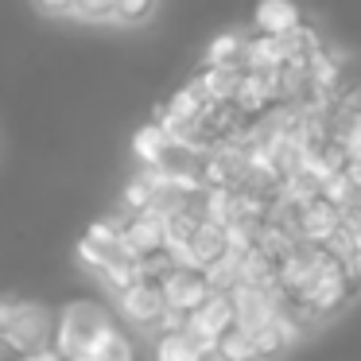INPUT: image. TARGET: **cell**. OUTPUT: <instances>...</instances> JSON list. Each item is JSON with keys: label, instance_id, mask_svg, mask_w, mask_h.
<instances>
[{"label": "cell", "instance_id": "1", "mask_svg": "<svg viewBox=\"0 0 361 361\" xmlns=\"http://www.w3.org/2000/svg\"><path fill=\"white\" fill-rule=\"evenodd\" d=\"M109 326H113L109 311H105L102 303H94V299H71L55 319V345H51V350H55L63 361H74L78 353H86Z\"/></svg>", "mask_w": 361, "mask_h": 361}, {"label": "cell", "instance_id": "2", "mask_svg": "<svg viewBox=\"0 0 361 361\" xmlns=\"http://www.w3.org/2000/svg\"><path fill=\"white\" fill-rule=\"evenodd\" d=\"M0 342L12 345L20 357L43 350L51 342V314L27 299H0Z\"/></svg>", "mask_w": 361, "mask_h": 361}, {"label": "cell", "instance_id": "3", "mask_svg": "<svg viewBox=\"0 0 361 361\" xmlns=\"http://www.w3.org/2000/svg\"><path fill=\"white\" fill-rule=\"evenodd\" d=\"M125 257L121 252V214L117 218H97L86 226V233L78 237V260L90 272H105L109 264Z\"/></svg>", "mask_w": 361, "mask_h": 361}, {"label": "cell", "instance_id": "4", "mask_svg": "<svg viewBox=\"0 0 361 361\" xmlns=\"http://www.w3.org/2000/svg\"><path fill=\"white\" fill-rule=\"evenodd\" d=\"M353 291H357V283H353V280H350V276H345L338 264H330L326 272H322L319 280H314L311 288H307L303 295L295 299V303H307V307H311V311L319 314L322 322H326L334 311H342V307L350 303Z\"/></svg>", "mask_w": 361, "mask_h": 361}, {"label": "cell", "instance_id": "5", "mask_svg": "<svg viewBox=\"0 0 361 361\" xmlns=\"http://www.w3.org/2000/svg\"><path fill=\"white\" fill-rule=\"evenodd\" d=\"M164 249V218L152 210L140 214H121V252L133 260H144Z\"/></svg>", "mask_w": 361, "mask_h": 361}, {"label": "cell", "instance_id": "6", "mask_svg": "<svg viewBox=\"0 0 361 361\" xmlns=\"http://www.w3.org/2000/svg\"><path fill=\"white\" fill-rule=\"evenodd\" d=\"M159 295H164L167 311L190 314L195 307H202L206 299H210V288H206L202 272H195V268H171V272L159 280Z\"/></svg>", "mask_w": 361, "mask_h": 361}, {"label": "cell", "instance_id": "7", "mask_svg": "<svg viewBox=\"0 0 361 361\" xmlns=\"http://www.w3.org/2000/svg\"><path fill=\"white\" fill-rule=\"evenodd\" d=\"M117 307L128 322H136V326H156L159 314L167 311L164 295H159V283H152V280H140V283H133V288H125L117 295Z\"/></svg>", "mask_w": 361, "mask_h": 361}, {"label": "cell", "instance_id": "8", "mask_svg": "<svg viewBox=\"0 0 361 361\" xmlns=\"http://www.w3.org/2000/svg\"><path fill=\"white\" fill-rule=\"evenodd\" d=\"M226 299H229V307H233V326H237V330H245V334L260 330L268 319H272L264 288H249V283H237V288L229 291Z\"/></svg>", "mask_w": 361, "mask_h": 361}, {"label": "cell", "instance_id": "9", "mask_svg": "<svg viewBox=\"0 0 361 361\" xmlns=\"http://www.w3.org/2000/svg\"><path fill=\"white\" fill-rule=\"evenodd\" d=\"M338 221H342V214H338L326 198H311V202H303V210H299L295 233H299V241H307V245H322L338 229Z\"/></svg>", "mask_w": 361, "mask_h": 361}, {"label": "cell", "instance_id": "10", "mask_svg": "<svg viewBox=\"0 0 361 361\" xmlns=\"http://www.w3.org/2000/svg\"><path fill=\"white\" fill-rule=\"evenodd\" d=\"M175 144L167 140V133L152 121V125H140L133 133V156L140 159V171H152V167H164L171 159Z\"/></svg>", "mask_w": 361, "mask_h": 361}, {"label": "cell", "instance_id": "11", "mask_svg": "<svg viewBox=\"0 0 361 361\" xmlns=\"http://www.w3.org/2000/svg\"><path fill=\"white\" fill-rule=\"evenodd\" d=\"M299 20L303 16H299L295 4H288V0H264V4H257V12H252V32L276 39V35L291 32Z\"/></svg>", "mask_w": 361, "mask_h": 361}, {"label": "cell", "instance_id": "12", "mask_svg": "<svg viewBox=\"0 0 361 361\" xmlns=\"http://www.w3.org/2000/svg\"><path fill=\"white\" fill-rule=\"evenodd\" d=\"M195 86L206 94L210 105H226V102H233L237 86H241V71L237 66H202L195 74Z\"/></svg>", "mask_w": 361, "mask_h": 361}, {"label": "cell", "instance_id": "13", "mask_svg": "<svg viewBox=\"0 0 361 361\" xmlns=\"http://www.w3.org/2000/svg\"><path fill=\"white\" fill-rule=\"evenodd\" d=\"M74 361H133V342H128L117 326H109L86 353H78Z\"/></svg>", "mask_w": 361, "mask_h": 361}, {"label": "cell", "instance_id": "14", "mask_svg": "<svg viewBox=\"0 0 361 361\" xmlns=\"http://www.w3.org/2000/svg\"><path fill=\"white\" fill-rule=\"evenodd\" d=\"M202 280L206 288H210V295H229V291L241 283V264H237V252H226V257H218L214 264L202 268Z\"/></svg>", "mask_w": 361, "mask_h": 361}, {"label": "cell", "instance_id": "15", "mask_svg": "<svg viewBox=\"0 0 361 361\" xmlns=\"http://www.w3.org/2000/svg\"><path fill=\"white\" fill-rule=\"evenodd\" d=\"M241 47L245 32H221L206 43V66H237L241 71Z\"/></svg>", "mask_w": 361, "mask_h": 361}, {"label": "cell", "instance_id": "16", "mask_svg": "<svg viewBox=\"0 0 361 361\" xmlns=\"http://www.w3.org/2000/svg\"><path fill=\"white\" fill-rule=\"evenodd\" d=\"M152 357H156V361H210L187 334H159Z\"/></svg>", "mask_w": 361, "mask_h": 361}, {"label": "cell", "instance_id": "17", "mask_svg": "<svg viewBox=\"0 0 361 361\" xmlns=\"http://www.w3.org/2000/svg\"><path fill=\"white\" fill-rule=\"evenodd\" d=\"M210 357H214V361H257V357H252L249 334H245V330H237V326H229L226 334L214 342Z\"/></svg>", "mask_w": 361, "mask_h": 361}, {"label": "cell", "instance_id": "18", "mask_svg": "<svg viewBox=\"0 0 361 361\" xmlns=\"http://www.w3.org/2000/svg\"><path fill=\"white\" fill-rule=\"evenodd\" d=\"M97 280L105 283V291H113V295H121L125 288H133V283H140V264H136L133 257H121L117 264H109L105 272H97Z\"/></svg>", "mask_w": 361, "mask_h": 361}, {"label": "cell", "instance_id": "19", "mask_svg": "<svg viewBox=\"0 0 361 361\" xmlns=\"http://www.w3.org/2000/svg\"><path fill=\"white\" fill-rule=\"evenodd\" d=\"M156 16V0H117L113 4V20L117 24H144Z\"/></svg>", "mask_w": 361, "mask_h": 361}, {"label": "cell", "instance_id": "20", "mask_svg": "<svg viewBox=\"0 0 361 361\" xmlns=\"http://www.w3.org/2000/svg\"><path fill=\"white\" fill-rule=\"evenodd\" d=\"M113 4H117V0H71V20L105 24V20H113Z\"/></svg>", "mask_w": 361, "mask_h": 361}, {"label": "cell", "instance_id": "21", "mask_svg": "<svg viewBox=\"0 0 361 361\" xmlns=\"http://www.w3.org/2000/svg\"><path fill=\"white\" fill-rule=\"evenodd\" d=\"M148 198H152V187H148V179H144V171H136L133 179L125 183V195H121V202H125V214L148 210Z\"/></svg>", "mask_w": 361, "mask_h": 361}, {"label": "cell", "instance_id": "22", "mask_svg": "<svg viewBox=\"0 0 361 361\" xmlns=\"http://www.w3.org/2000/svg\"><path fill=\"white\" fill-rule=\"evenodd\" d=\"M35 12H39V16H51V20H71V0H39Z\"/></svg>", "mask_w": 361, "mask_h": 361}, {"label": "cell", "instance_id": "23", "mask_svg": "<svg viewBox=\"0 0 361 361\" xmlns=\"http://www.w3.org/2000/svg\"><path fill=\"white\" fill-rule=\"evenodd\" d=\"M183 322H187V314L164 311V314H159V322H156V330H159V334H183Z\"/></svg>", "mask_w": 361, "mask_h": 361}, {"label": "cell", "instance_id": "24", "mask_svg": "<svg viewBox=\"0 0 361 361\" xmlns=\"http://www.w3.org/2000/svg\"><path fill=\"white\" fill-rule=\"evenodd\" d=\"M24 361H63V357H59V353L55 350H51V345H43V350H35V353H27V357Z\"/></svg>", "mask_w": 361, "mask_h": 361}, {"label": "cell", "instance_id": "25", "mask_svg": "<svg viewBox=\"0 0 361 361\" xmlns=\"http://www.w3.org/2000/svg\"><path fill=\"white\" fill-rule=\"evenodd\" d=\"M0 361H20V353L12 350V345H4V342H0Z\"/></svg>", "mask_w": 361, "mask_h": 361}, {"label": "cell", "instance_id": "26", "mask_svg": "<svg viewBox=\"0 0 361 361\" xmlns=\"http://www.w3.org/2000/svg\"><path fill=\"white\" fill-rule=\"evenodd\" d=\"M20 361H24V357H20Z\"/></svg>", "mask_w": 361, "mask_h": 361}]
</instances>
